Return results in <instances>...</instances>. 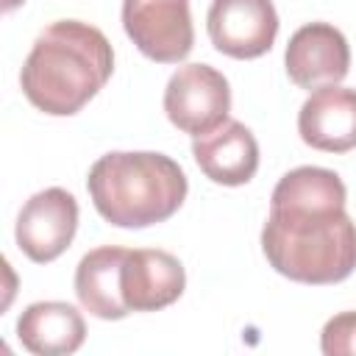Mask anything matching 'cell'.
<instances>
[{
  "label": "cell",
  "instance_id": "6da1fadb",
  "mask_svg": "<svg viewBox=\"0 0 356 356\" xmlns=\"http://www.w3.org/2000/svg\"><path fill=\"white\" fill-rule=\"evenodd\" d=\"M345 184L334 170L298 167L270 197L261 250L275 273L298 284H339L356 270V222L345 211Z\"/></svg>",
  "mask_w": 356,
  "mask_h": 356
},
{
  "label": "cell",
  "instance_id": "7a4b0ae2",
  "mask_svg": "<svg viewBox=\"0 0 356 356\" xmlns=\"http://www.w3.org/2000/svg\"><path fill=\"white\" fill-rule=\"evenodd\" d=\"M111 72L114 50L100 28L81 19H56L36 36L19 83L39 111L72 117L106 86Z\"/></svg>",
  "mask_w": 356,
  "mask_h": 356
},
{
  "label": "cell",
  "instance_id": "3957f363",
  "mask_svg": "<svg viewBox=\"0 0 356 356\" xmlns=\"http://www.w3.org/2000/svg\"><path fill=\"white\" fill-rule=\"evenodd\" d=\"M97 214L117 228H147L170 220L186 200L189 184L178 161L153 150L100 156L86 178Z\"/></svg>",
  "mask_w": 356,
  "mask_h": 356
},
{
  "label": "cell",
  "instance_id": "277c9868",
  "mask_svg": "<svg viewBox=\"0 0 356 356\" xmlns=\"http://www.w3.org/2000/svg\"><path fill=\"white\" fill-rule=\"evenodd\" d=\"M164 111L178 131L206 136L228 120L231 86L225 75L209 64H184L167 81Z\"/></svg>",
  "mask_w": 356,
  "mask_h": 356
},
{
  "label": "cell",
  "instance_id": "5b68a950",
  "mask_svg": "<svg viewBox=\"0 0 356 356\" xmlns=\"http://www.w3.org/2000/svg\"><path fill=\"white\" fill-rule=\"evenodd\" d=\"M122 28L139 53L159 64L184 61L195 44L189 0H122Z\"/></svg>",
  "mask_w": 356,
  "mask_h": 356
},
{
  "label": "cell",
  "instance_id": "8992f818",
  "mask_svg": "<svg viewBox=\"0 0 356 356\" xmlns=\"http://www.w3.org/2000/svg\"><path fill=\"white\" fill-rule=\"evenodd\" d=\"M75 231L78 200L61 186H50L28 197L17 217V245L36 264L58 259L72 245Z\"/></svg>",
  "mask_w": 356,
  "mask_h": 356
},
{
  "label": "cell",
  "instance_id": "52a82bcc",
  "mask_svg": "<svg viewBox=\"0 0 356 356\" xmlns=\"http://www.w3.org/2000/svg\"><path fill=\"white\" fill-rule=\"evenodd\" d=\"M211 44L231 58H259L278 36L273 0H211L206 14Z\"/></svg>",
  "mask_w": 356,
  "mask_h": 356
},
{
  "label": "cell",
  "instance_id": "ba28073f",
  "mask_svg": "<svg viewBox=\"0 0 356 356\" xmlns=\"http://www.w3.org/2000/svg\"><path fill=\"white\" fill-rule=\"evenodd\" d=\"M286 75L300 89H320L339 83L350 70V47L331 22H309L289 36L284 53Z\"/></svg>",
  "mask_w": 356,
  "mask_h": 356
},
{
  "label": "cell",
  "instance_id": "9c48e42d",
  "mask_svg": "<svg viewBox=\"0 0 356 356\" xmlns=\"http://www.w3.org/2000/svg\"><path fill=\"white\" fill-rule=\"evenodd\" d=\"M184 264L156 248L128 250L122 261V298L131 312H159L184 295Z\"/></svg>",
  "mask_w": 356,
  "mask_h": 356
},
{
  "label": "cell",
  "instance_id": "30bf717a",
  "mask_svg": "<svg viewBox=\"0 0 356 356\" xmlns=\"http://www.w3.org/2000/svg\"><path fill=\"white\" fill-rule=\"evenodd\" d=\"M300 139L323 153H348L356 147V89L320 86L298 114Z\"/></svg>",
  "mask_w": 356,
  "mask_h": 356
},
{
  "label": "cell",
  "instance_id": "8fae6325",
  "mask_svg": "<svg viewBox=\"0 0 356 356\" xmlns=\"http://www.w3.org/2000/svg\"><path fill=\"white\" fill-rule=\"evenodd\" d=\"M192 156L203 175L222 186H242L259 170V142L236 120H225L211 134L195 136Z\"/></svg>",
  "mask_w": 356,
  "mask_h": 356
},
{
  "label": "cell",
  "instance_id": "7c38bea8",
  "mask_svg": "<svg viewBox=\"0 0 356 356\" xmlns=\"http://www.w3.org/2000/svg\"><path fill=\"white\" fill-rule=\"evenodd\" d=\"M17 337L22 348L36 356H64L75 353L83 345L86 323L72 303L39 300L19 314Z\"/></svg>",
  "mask_w": 356,
  "mask_h": 356
},
{
  "label": "cell",
  "instance_id": "4fadbf2b",
  "mask_svg": "<svg viewBox=\"0 0 356 356\" xmlns=\"http://www.w3.org/2000/svg\"><path fill=\"white\" fill-rule=\"evenodd\" d=\"M128 250L103 245L89 250L75 270V295L81 306L100 320H122L131 309L122 298V261Z\"/></svg>",
  "mask_w": 356,
  "mask_h": 356
},
{
  "label": "cell",
  "instance_id": "5bb4252c",
  "mask_svg": "<svg viewBox=\"0 0 356 356\" xmlns=\"http://www.w3.org/2000/svg\"><path fill=\"white\" fill-rule=\"evenodd\" d=\"M320 348L325 356H356V312H342L323 325Z\"/></svg>",
  "mask_w": 356,
  "mask_h": 356
}]
</instances>
